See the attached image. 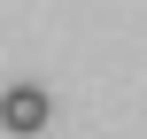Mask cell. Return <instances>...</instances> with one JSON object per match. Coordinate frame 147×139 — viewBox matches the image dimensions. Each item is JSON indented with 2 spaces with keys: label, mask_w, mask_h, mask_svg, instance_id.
Here are the masks:
<instances>
[{
  "label": "cell",
  "mask_w": 147,
  "mask_h": 139,
  "mask_svg": "<svg viewBox=\"0 0 147 139\" xmlns=\"http://www.w3.org/2000/svg\"><path fill=\"white\" fill-rule=\"evenodd\" d=\"M47 116H54V101H47L39 85H16V93H0V132L31 139V132H47Z\"/></svg>",
  "instance_id": "obj_1"
}]
</instances>
